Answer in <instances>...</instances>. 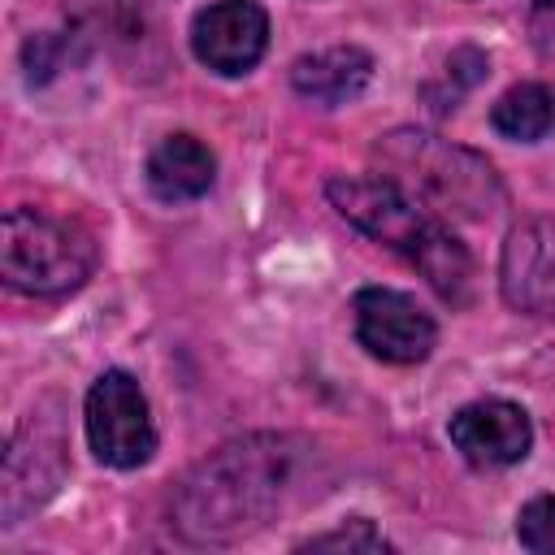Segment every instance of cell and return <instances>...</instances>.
<instances>
[{
    "label": "cell",
    "instance_id": "obj_4",
    "mask_svg": "<svg viewBox=\"0 0 555 555\" xmlns=\"http://www.w3.org/2000/svg\"><path fill=\"white\" fill-rule=\"evenodd\" d=\"M95 269V234L43 208H9L0 225V273L22 295L78 291Z\"/></svg>",
    "mask_w": 555,
    "mask_h": 555
},
{
    "label": "cell",
    "instance_id": "obj_8",
    "mask_svg": "<svg viewBox=\"0 0 555 555\" xmlns=\"http://www.w3.org/2000/svg\"><path fill=\"white\" fill-rule=\"evenodd\" d=\"M269 48V13L256 0H212L191 22V52L212 74L238 78Z\"/></svg>",
    "mask_w": 555,
    "mask_h": 555
},
{
    "label": "cell",
    "instance_id": "obj_5",
    "mask_svg": "<svg viewBox=\"0 0 555 555\" xmlns=\"http://www.w3.org/2000/svg\"><path fill=\"white\" fill-rule=\"evenodd\" d=\"M87 442L100 464L108 468H139L156 451V425L147 395L126 369H108L87 390Z\"/></svg>",
    "mask_w": 555,
    "mask_h": 555
},
{
    "label": "cell",
    "instance_id": "obj_18",
    "mask_svg": "<svg viewBox=\"0 0 555 555\" xmlns=\"http://www.w3.org/2000/svg\"><path fill=\"white\" fill-rule=\"evenodd\" d=\"M299 551H386V538L373 529V520H347L321 538H308Z\"/></svg>",
    "mask_w": 555,
    "mask_h": 555
},
{
    "label": "cell",
    "instance_id": "obj_11",
    "mask_svg": "<svg viewBox=\"0 0 555 555\" xmlns=\"http://www.w3.org/2000/svg\"><path fill=\"white\" fill-rule=\"evenodd\" d=\"M369 82H373V56L364 48H351V43L308 52L291 65V87L304 100L325 104V108L351 104Z\"/></svg>",
    "mask_w": 555,
    "mask_h": 555
},
{
    "label": "cell",
    "instance_id": "obj_3",
    "mask_svg": "<svg viewBox=\"0 0 555 555\" xmlns=\"http://www.w3.org/2000/svg\"><path fill=\"white\" fill-rule=\"evenodd\" d=\"M373 160L382 178L403 186L412 199H421L438 217L455 221H490L503 208V182L490 169L486 156L416 126H399L377 134Z\"/></svg>",
    "mask_w": 555,
    "mask_h": 555
},
{
    "label": "cell",
    "instance_id": "obj_6",
    "mask_svg": "<svg viewBox=\"0 0 555 555\" xmlns=\"http://www.w3.org/2000/svg\"><path fill=\"white\" fill-rule=\"evenodd\" d=\"M65 477V438L56 416H43L39 408L17 425L4 451V490H0V512L4 525H22L26 512H35Z\"/></svg>",
    "mask_w": 555,
    "mask_h": 555
},
{
    "label": "cell",
    "instance_id": "obj_2",
    "mask_svg": "<svg viewBox=\"0 0 555 555\" xmlns=\"http://www.w3.org/2000/svg\"><path fill=\"white\" fill-rule=\"evenodd\" d=\"M325 195L338 208V217H347L356 230L386 243L403 260H412L442 299L468 304L473 256L438 212H429L421 199H412L382 173H330Z\"/></svg>",
    "mask_w": 555,
    "mask_h": 555
},
{
    "label": "cell",
    "instance_id": "obj_16",
    "mask_svg": "<svg viewBox=\"0 0 555 555\" xmlns=\"http://www.w3.org/2000/svg\"><path fill=\"white\" fill-rule=\"evenodd\" d=\"M486 74H490L486 52H477V48H455V52L447 56V65H442V82H429V87H425V100H429L438 113H451L455 100H460L464 91H473Z\"/></svg>",
    "mask_w": 555,
    "mask_h": 555
},
{
    "label": "cell",
    "instance_id": "obj_17",
    "mask_svg": "<svg viewBox=\"0 0 555 555\" xmlns=\"http://www.w3.org/2000/svg\"><path fill=\"white\" fill-rule=\"evenodd\" d=\"M516 538L525 551H538V555H555V494H542L533 503L520 507L516 516Z\"/></svg>",
    "mask_w": 555,
    "mask_h": 555
},
{
    "label": "cell",
    "instance_id": "obj_14",
    "mask_svg": "<svg viewBox=\"0 0 555 555\" xmlns=\"http://www.w3.org/2000/svg\"><path fill=\"white\" fill-rule=\"evenodd\" d=\"M490 126L512 143H538L555 130V91L542 82H516L490 108Z\"/></svg>",
    "mask_w": 555,
    "mask_h": 555
},
{
    "label": "cell",
    "instance_id": "obj_7",
    "mask_svg": "<svg viewBox=\"0 0 555 555\" xmlns=\"http://www.w3.org/2000/svg\"><path fill=\"white\" fill-rule=\"evenodd\" d=\"M351 317H356L360 347L386 364H416L438 343L434 317L412 295L390 291V286H364L351 299Z\"/></svg>",
    "mask_w": 555,
    "mask_h": 555
},
{
    "label": "cell",
    "instance_id": "obj_1",
    "mask_svg": "<svg viewBox=\"0 0 555 555\" xmlns=\"http://www.w3.org/2000/svg\"><path fill=\"white\" fill-rule=\"evenodd\" d=\"M308 442L291 434H251L225 442L191 468L173 494V525L191 542H234L264 529L299 490Z\"/></svg>",
    "mask_w": 555,
    "mask_h": 555
},
{
    "label": "cell",
    "instance_id": "obj_10",
    "mask_svg": "<svg viewBox=\"0 0 555 555\" xmlns=\"http://www.w3.org/2000/svg\"><path fill=\"white\" fill-rule=\"evenodd\" d=\"M499 286L512 308L529 317H555V217L525 221L507 234Z\"/></svg>",
    "mask_w": 555,
    "mask_h": 555
},
{
    "label": "cell",
    "instance_id": "obj_9",
    "mask_svg": "<svg viewBox=\"0 0 555 555\" xmlns=\"http://www.w3.org/2000/svg\"><path fill=\"white\" fill-rule=\"evenodd\" d=\"M455 451L473 464V468H507L520 464L533 447V425L529 412L520 403L507 399H477L464 403L451 425H447Z\"/></svg>",
    "mask_w": 555,
    "mask_h": 555
},
{
    "label": "cell",
    "instance_id": "obj_19",
    "mask_svg": "<svg viewBox=\"0 0 555 555\" xmlns=\"http://www.w3.org/2000/svg\"><path fill=\"white\" fill-rule=\"evenodd\" d=\"M529 43L546 65H555V0H533V9H529Z\"/></svg>",
    "mask_w": 555,
    "mask_h": 555
},
{
    "label": "cell",
    "instance_id": "obj_13",
    "mask_svg": "<svg viewBox=\"0 0 555 555\" xmlns=\"http://www.w3.org/2000/svg\"><path fill=\"white\" fill-rule=\"evenodd\" d=\"M69 30L95 48H139L147 39V9L139 0H65Z\"/></svg>",
    "mask_w": 555,
    "mask_h": 555
},
{
    "label": "cell",
    "instance_id": "obj_15",
    "mask_svg": "<svg viewBox=\"0 0 555 555\" xmlns=\"http://www.w3.org/2000/svg\"><path fill=\"white\" fill-rule=\"evenodd\" d=\"M87 56H91V48L74 30H39V35H30L22 43V69H26V82L30 87L52 82L61 69L82 65Z\"/></svg>",
    "mask_w": 555,
    "mask_h": 555
},
{
    "label": "cell",
    "instance_id": "obj_12",
    "mask_svg": "<svg viewBox=\"0 0 555 555\" xmlns=\"http://www.w3.org/2000/svg\"><path fill=\"white\" fill-rule=\"evenodd\" d=\"M143 178H147V191L165 204H186V199H199L212 178H217V156L208 152V143H199L195 134H165L147 165H143Z\"/></svg>",
    "mask_w": 555,
    "mask_h": 555
}]
</instances>
